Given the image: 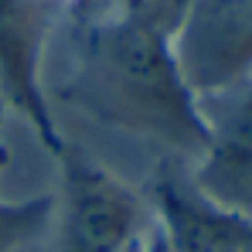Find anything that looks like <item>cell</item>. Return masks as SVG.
I'll return each instance as SVG.
<instances>
[{
	"label": "cell",
	"instance_id": "obj_1",
	"mask_svg": "<svg viewBox=\"0 0 252 252\" xmlns=\"http://www.w3.org/2000/svg\"><path fill=\"white\" fill-rule=\"evenodd\" d=\"M72 75L62 89L82 113L198 164L211 143L201 99L188 89L174 44L109 0H75Z\"/></svg>",
	"mask_w": 252,
	"mask_h": 252
},
{
	"label": "cell",
	"instance_id": "obj_2",
	"mask_svg": "<svg viewBox=\"0 0 252 252\" xmlns=\"http://www.w3.org/2000/svg\"><path fill=\"white\" fill-rule=\"evenodd\" d=\"M58 252H126L133 239L147 232L154 215L136 188L75 143L58 150Z\"/></svg>",
	"mask_w": 252,
	"mask_h": 252
},
{
	"label": "cell",
	"instance_id": "obj_3",
	"mask_svg": "<svg viewBox=\"0 0 252 252\" xmlns=\"http://www.w3.org/2000/svg\"><path fill=\"white\" fill-rule=\"evenodd\" d=\"M174 58L188 89L205 99L252 75V0H194Z\"/></svg>",
	"mask_w": 252,
	"mask_h": 252
},
{
	"label": "cell",
	"instance_id": "obj_4",
	"mask_svg": "<svg viewBox=\"0 0 252 252\" xmlns=\"http://www.w3.org/2000/svg\"><path fill=\"white\" fill-rule=\"evenodd\" d=\"M55 10L58 7L48 0H0V102L14 106L58 157L68 140L51 116L41 85L44 41Z\"/></svg>",
	"mask_w": 252,
	"mask_h": 252
},
{
	"label": "cell",
	"instance_id": "obj_5",
	"mask_svg": "<svg viewBox=\"0 0 252 252\" xmlns=\"http://www.w3.org/2000/svg\"><path fill=\"white\" fill-rule=\"evenodd\" d=\"M211 143L194 164V188L218 208L252 215V75L201 99Z\"/></svg>",
	"mask_w": 252,
	"mask_h": 252
},
{
	"label": "cell",
	"instance_id": "obj_6",
	"mask_svg": "<svg viewBox=\"0 0 252 252\" xmlns=\"http://www.w3.org/2000/svg\"><path fill=\"white\" fill-rule=\"evenodd\" d=\"M51 211H55L51 194L24 198V201H3L0 198V252H14L28 239H34L48 225Z\"/></svg>",
	"mask_w": 252,
	"mask_h": 252
},
{
	"label": "cell",
	"instance_id": "obj_7",
	"mask_svg": "<svg viewBox=\"0 0 252 252\" xmlns=\"http://www.w3.org/2000/svg\"><path fill=\"white\" fill-rule=\"evenodd\" d=\"M109 3L120 14H126L129 21L157 31L160 38H167L174 44V38H177V31H181V24H184V17H188L194 0H109Z\"/></svg>",
	"mask_w": 252,
	"mask_h": 252
},
{
	"label": "cell",
	"instance_id": "obj_8",
	"mask_svg": "<svg viewBox=\"0 0 252 252\" xmlns=\"http://www.w3.org/2000/svg\"><path fill=\"white\" fill-rule=\"evenodd\" d=\"M211 252H252V215L225 211L218 221V235H215Z\"/></svg>",
	"mask_w": 252,
	"mask_h": 252
},
{
	"label": "cell",
	"instance_id": "obj_9",
	"mask_svg": "<svg viewBox=\"0 0 252 252\" xmlns=\"http://www.w3.org/2000/svg\"><path fill=\"white\" fill-rule=\"evenodd\" d=\"M126 252H160V249H157V235H154V221L147 225V232H143L140 239L129 242V249H126Z\"/></svg>",
	"mask_w": 252,
	"mask_h": 252
},
{
	"label": "cell",
	"instance_id": "obj_10",
	"mask_svg": "<svg viewBox=\"0 0 252 252\" xmlns=\"http://www.w3.org/2000/svg\"><path fill=\"white\" fill-rule=\"evenodd\" d=\"M0 116H3V106H0ZM7 157H10V154H7V143L0 140V170L7 167Z\"/></svg>",
	"mask_w": 252,
	"mask_h": 252
},
{
	"label": "cell",
	"instance_id": "obj_11",
	"mask_svg": "<svg viewBox=\"0 0 252 252\" xmlns=\"http://www.w3.org/2000/svg\"><path fill=\"white\" fill-rule=\"evenodd\" d=\"M48 3H55V7H72L75 0H48Z\"/></svg>",
	"mask_w": 252,
	"mask_h": 252
},
{
	"label": "cell",
	"instance_id": "obj_12",
	"mask_svg": "<svg viewBox=\"0 0 252 252\" xmlns=\"http://www.w3.org/2000/svg\"><path fill=\"white\" fill-rule=\"evenodd\" d=\"M0 106H3V102H0Z\"/></svg>",
	"mask_w": 252,
	"mask_h": 252
}]
</instances>
